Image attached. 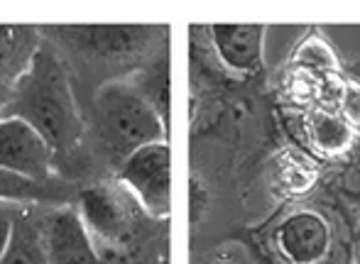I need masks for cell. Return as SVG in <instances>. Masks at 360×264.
<instances>
[{"instance_id": "cell-13", "label": "cell", "mask_w": 360, "mask_h": 264, "mask_svg": "<svg viewBox=\"0 0 360 264\" xmlns=\"http://www.w3.org/2000/svg\"><path fill=\"white\" fill-rule=\"evenodd\" d=\"M0 201L10 203H39V201H59L52 184H37L13 171L0 169Z\"/></svg>"}, {"instance_id": "cell-1", "label": "cell", "mask_w": 360, "mask_h": 264, "mask_svg": "<svg viewBox=\"0 0 360 264\" xmlns=\"http://www.w3.org/2000/svg\"><path fill=\"white\" fill-rule=\"evenodd\" d=\"M76 208L101 264H162L167 220L152 216L123 181L89 186Z\"/></svg>"}, {"instance_id": "cell-11", "label": "cell", "mask_w": 360, "mask_h": 264, "mask_svg": "<svg viewBox=\"0 0 360 264\" xmlns=\"http://www.w3.org/2000/svg\"><path fill=\"white\" fill-rule=\"evenodd\" d=\"M42 44V32L25 25H0V81L13 88L30 69Z\"/></svg>"}, {"instance_id": "cell-17", "label": "cell", "mask_w": 360, "mask_h": 264, "mask_svg": "<svg viewBox=\"0 0 360 264\" xmlns=\"http://www.w3.org/2000/svg\"><path fill=\"white\" fill-rule=\"evenodd\" d=\"M20 203H10V201H0V257H3L5 247L10 242V235H13V223L15 216H18Z\"/></svg>"}, {"instance_id": "cell-4", "label": "cell", "mask_w": 360, "mask_h": 264, "mask_svg": "<svg viewBox=\"0 0 360 264\" xmlns=\"http://www.w3.org/2000/svg\"><path fill=\"white\" fill-rule=\"evenodd\" d=\"M118 181H123L147 211L160 220L169 216L172 154L167 140L140 147L118 166Z\"/></svg>"}, {"instance_id": "cell-7", "label": "cell", "mask_w": 360, "mask_h": 264, "mask_svg": "<svg viewBox=\"0 0 360 264\" xmlns=\"http://www.w3.org/2000/svg\"><path fill=\"white\" fill-rule=\"evenodd\" d=\"M44 245L49 264H101L76 206H59L44 213Z\"/></svg>"}, {"instance_id": "cell-2", "label": "cell", "mask_w": 360, "mask_h": 264, "mask_svg": "<svg viewBox=\"0 0 360 264\" xmlns=\"http://www.w3.org/2000/svg\"><path fill=\"white\" fill-rule=\"evenodd\" d=\"M0 118H20L32 125L49 142L57 164L84 140V118L74 98L67 57L44 34L30 69L10 91Z\"/></svg>"}, {"instance_id": "cell-3", "label": "cell", "mask_w": 360, "mask_h": 264, "mask_svg": "<svg viewBox=\"0 0 360 264\" xmlns=\"http://www.w3.org/2000/svg\"><path fill=\"white\" fill-rule=\"evenodd\" d=\"M94 132L98 150L118 169L140 147L165 140L167 125L135 86L115 81L96 93Z\"/></svg>"}, {"instance_id": "cell-9", "label": "cell", "mask_w": 360, "mask_h": 264, "mask_svg": "<svg viewBox=\"0 0 360 264\" xmlns=\"http://www.w3.org/2000/svg\"><path fill=\"white\" fill-rule=\"evenodd\" d=\"M0 264H49L44 245V213L34 203H20L13 223V235Z\"/></svg>"}, {"instance_id": "cell-14", "label": "cell", "mask_w": 360, "mask_h": 264, "mask_svg": "<svg viewBox=\"0 0 360 264\" xmlns=\"http://www.w3.org/2000/svg\"><path fill=\"white\" fill-rule=\"evenodd\" d=\"M299 71H307V74H314L316 79H323V76H333L338 69V62L333 57V52L328 49V44L319 37H309L307 42L299 47L297 57Z\"/></svg>"}, {"instance_id": "cell-8", "label": "cell", "mask_w": 360, "mask_h": 264, "mask_svg": "<svg viewBox=\"0 0 360 264\" xmlns=\"http://www.w3.org/2000/svg\"><path fill=\"white\" fill-rule=\"evenodd\" d=\"M282 252L294 264H314L328 250V225L319 213L297 211L280 225L277 232Z\"/></svg>"}, {"instance_id": "cell-12", "label": "cell", "mask_w": 360, "mask_h": 264, "mask_svg": "<svg viewBox=\"0 0 360 264\" xmlns=\"http://www.w3.org/2000/svg\"><path fill=\"white\" fill-rule=\"evenodd\" d=\"M309 135H311V142L319 147L321 152H328V154H336V152H343L353 140V130L351 125L343 118L333 115L331 110H314L311 118H309Z\"/></svg>"}, {"instance_id": "cell-5", "label": "cell", "mask_w": 360, "mask_h": 264, "mask_svg": "<svg viewBox=\"0 0 360 264\" xmlns=\"http://www.w3.org/2000/svg\"><path fill=\"white\" fill-rule=\"evenodd\" d=\"M57 32H44L47 39H62L72 44L81 57L96 64L130 62L140 57L145 47L157 37L160 27H52Z\"/></svg>"}, {"instance_id": "cell-18", "label": "cell", "mask_w": 360, "mask_h": 264, "mask_svg": "<svg viewBox=\"0 0 360 264\" xmlns=\"http://www.w3.org/2000/svg\"><path fill=\"white\" fill-rule=\"evenodd\" d=\"M10 86H5L3 81H0V113H3V108H5V103H8V98H10Z\"/></svg>"}, {"instance_id": "cell-10", "label": "cell", "mask_w": 360, "mask_h": 264, "mask_svg": "<svg viewBox=\"0 0 360 264\" xmlns=\"http://www.w3.org/2000/svg\"><path fill=\"white\" fill-rule=\"evenodd\" d=\"M265 27L260 25H216L214 42L221 59L231 69L252 71L262 62Z\"/></svg>"}, {"instance_id": "cell-6", "label": "cell", "mask_w": 360, "mask_h": 264, "mask_svg": "<svg viewBox=\"0 0 360 264\" xmlns=\"http://www.w3.org/2000/svg\"><path fill=\"white\" fill-rule=\"evenodd\" d=\"M54 152L49 142L20 118H0V169L37 184H52Z\"/></svg>"}, {"instance_id": "cell-15", "label": "cell", "mask_w": 360, "mask_h": 264, "mask_svg": "<svg viewBox=\"0 0 360 264\" xmlns=\"http://www.w3.org/2000/svg\"><path fill=\"white\" fill-rule=\"evenodd\" d=\"M316 181V166L304 154L289 152L280 164V186L287 194H304Z\"/></svg>"}, {"instance_id": "cell-16", "label": "cell", "mask_w": 360, "mask_h": 264, "mask_svg": "<svg viewBox=\"0 0 360 264\" xmlns=\"http://www.w3.org/2000/svg\"><path fill=\"white\" fill-rule=\"evenodd\" d=\"M338 105H341L346 120H351L353 125H360V84H356V81L343 84V95Z\"/></svg>"}]
</instances>
